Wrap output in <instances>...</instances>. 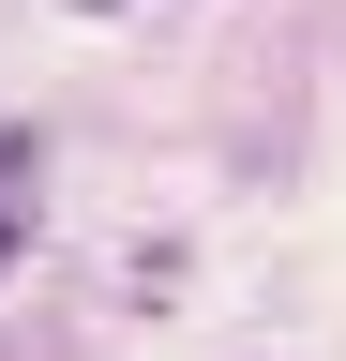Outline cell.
Listing matches in <instances>:
<instances>
[{
  "label": "cell",
  "mask_w": 346,
  "mask_h": 361,
  "mask_svg": "<svg viewBox=\"0 0 346 361\" xmlns=\"http://www.w3.org/2000/svg\"><path fill=\"white\" fill-rule=\"evenodd\" d=\"M30 180H46V151H30V121H0V271L30 241Z\"/></svg>",
  "instance_id": "cell-1"
},
{
  "label": "cell",
  "mask_w": 346,
  "mask_h": 361,
  "mask_svg": "<svg viewBox=\"0 0 346 361\" xmlns=\"http://www.w3.org/2000/svg\"><path fill=\"white\" fill-rule=\"evenodd\" d=\"M91 16H136V0H91Z\"/></svg>",
  "instance_id": "cell-2"
}]
</instances>
